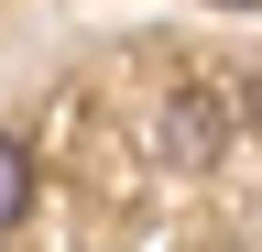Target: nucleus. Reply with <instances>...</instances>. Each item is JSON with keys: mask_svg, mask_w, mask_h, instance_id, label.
<instances>
[{"mask_svg": "<svg viewBox=\"0 0 262 252\" xmlns=\"http://www.w3.org/2000/svg\"><path fill=\"white\" fill-rule=\"evenodd\" d=\"M219 143H229V99L219 88H186L164 110V165H219Z\"/></svg>", "mask_w": 262, "mask_h": 252, "instance_id": "f257e3e1", "label": "nucleus"}, {"mask_svg": "<svg viewBox=\"0 0 262 252\" xmlns=\"http://www.w3.org/2000/svg\"><path fill=\"white\" fill-rule=\"evenodd\" d=\"M22 208H33V143H22V132H0V241L22 230Z\"/></svg>", "mask_w": 262, "mask_h": 252, "instance_id": "f03ea898", "label": "nucleus"}]
</instances>
